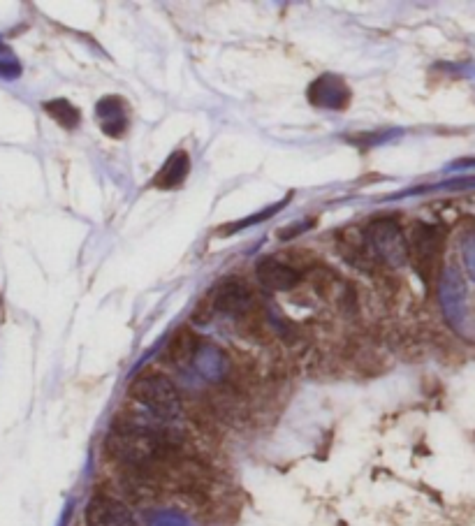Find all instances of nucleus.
<instances>
[{
	"mask_svg": "<svg viewBox=\"0 0 475 526\" xmlns=\"http://www.w3.org/2000/svg\"><path fill=\"white\" fill-rule=\"evenodd\" d=\"M107 455L130 469H144L167 452V441L158 431L140 425L114 427L105 438Z\"/></svg>",
	"mask_w": 475,
	"mask_h": 526,
	"instance_id": "nucleus-1",
	"label": "nucleus"
},
{
	"mask_svg": "<svg viewBox=\"0 0 475 526\" xmlns=\"http://www.w3.org/2000/svg\"><path fill=\"white\" fill-rule=\"evenodd\" d=\"M130 397L158 420H177L184 411L177 387L170 378L156 374V371H146V374L137 376L130 383Z\"/></svg>",
	"mask_w": 475,
	"mask_h": 526,
	"instance_id": "nucleus-2",
	"label": "nucleus"
},
{
	"mask_svg": "<svg viewBox=\"0 0 475 526\" xmlns=\"http://www.w3.org/2000/svg\"><path fill=\"white\" fill-rule=\"evenodd\" d=\"M406 255L413 262L420 279L431 283V279L438 274V269H441L443 232L436 225L418 223L411 230V235L406 237Z\"/></svg>",
	"mask_w": 475,
	"mask_h": 526,
	"instance_id": "nucleus-3",
	"label": "nucleus"
},
{
	"mask_svg": "<svg viewBox=\"0 0 475 526\" xmlns=\"http://www.w3.org/2000/svg\"><path fill=\"white\" fill-rule=\"evenodd\" d=\"M367 239L371 248H374L385 262H390V265H404L408 260L404 230H401L399 223L392 221V218H383V221L371 223Z\"/></svg>",
	"mask_w": 475,
	"mask_h": 526,
	"instance_id": "nucleus-4",
	"label": "nucleus"
},
{
	"mask_svg": "<svg viewBox=\"0 0 475 526\" xmlns=\"http://www.w3.org/2000/svg\"><path fill=\"white\" fill-rule=\"evenodd\" d=\"M86 526H137L126 503L107 494H95L84 510Z\"/></svg>",
	"mask_w": 475,
	"mask_h": 526,
	"instance_id": "nucleus-5",
	"label": "nucleus"
},
{
	"mask_svg": "<svg viewBox=\"0 0 475 526\" xmlns=\"http://www.w3.org/2000/svg\"><path fill=\"white\" fill-rule=\"evenodd\" d=\"M214 309L223 316L230 318H244L255 309V297L248 290L246 283L237 279L223 281L221 286L214 290Z\"/></svg>",
	"mask_w": 475,
	"mask_h": 526,
	"instance_id": "nucleus-6",
	"label": "nucleus"
},
{
	"mask_svg": "<svg viewBox=\"0 0 475 526\" xmlns=\"http://www.w3.org/2000/svg\"><path fill=\"white\" fill-rule=\"evenodd\" d=\"M255 274H258L260 286H265L267 290L274 292H288L299 283V274L295 269L274 258L262 260L258 269H255Z\"/></svg>",
	"mask_w": 475,
	"mask_h": 526,
	"instance_id": "nucleus-7",
	"label": "nucleus"
},
{
	"mask_svg": "<svg viewBox=\"0 0 475 526\" xmlns=\"http://www.w3.org/2000/svg\"><path fill=\"white\" fill-rule=\"evenodd\" d=\"M170 360L179 367H186L195 360L197 350H200V339H197L195 332L190 327H181V330L174 332L170 341Z\"/></svg>",
	"mask_w": 475,
	"mask_h": 526,
	"instance_id": "nucleus-8",
	"label": "nucleus"
},
{
	"mask_svg": "<svg viewBox=\"0 0 475 526\" xmlns=\"http://www.w3.org/2000/svg\"><path fill=\"white\" fill-rule=\"evenodd\" d=\"M47 112L54 116L56 121H61L65 128L77 126V121H79L77 109H72L68 102H47Z\"/></svg>",
	"mask_w": 475,
	"mask_h": 526,
	"instance_id": "nucleus-9",
	"label": "nucleus"
},
{
	"mask_svg": "<svg viewBox=\"0 0 475 526\" xmlns=\"http://www.w3.org/2000/svg\"><path fill=\"white\" fill-rule=\"evenodd\" d=\"M464 255H466V265H469V272L475 276V232L466 237L464 241Z\"/></svg>",
	"mask_w": 475,
	"mask_h": 526,
	"instance_id": "nucleus-10",
	"label": "nucleus"
}]
</instances>
